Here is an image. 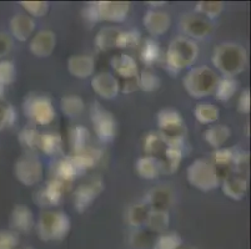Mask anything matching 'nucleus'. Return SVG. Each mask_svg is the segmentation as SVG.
I'll list each match as a JSON object with an SVG mask.
<instances>
[{
  "instance_id": "obj_1",
  "label": "nucleus",
  "mask_w": 251,
  "mask_h": 249,
  "mask_svg": "<svg viewBox=\"0 0 251 249\" xmlns=\"http://www.w3.org/2000/svg\"><path fill=\"white\" fill-rule=\"evenodd\" d=\"M213 64L224 77H235L245 70L246 50L236 43H223L214 50Z\"/></svg>"
},
{
  "instance_id": "obj_2",
  "label": "nucleus",
  "mask_w": 251,
  "mask_h": 249,
  "mask_svg": "<svg viewBox=\"0 0 251 249\" xmlns=\"http://www.w3.org/2000/svg\"><path fill=\"white\" fill-rule=\"evenodd\" d=\"M199 54L196 43L186 36H177L170 41L166 51V66L173 74L182 71L195 63Z\"/></svg>"
},
{
  "instance_id": "obj_3",
  "label": "nucleus",
  "mask_w": 251,
  "mask_h": 249,
  "mask_svg": "<svg viewBox=\"0 0 251 249\" xmlns=\"http://www.w3.org/2000/svg\"><path fill=\"white\" fill-rule=\"evenodd\" d=\"M156 121L166 147L182 148L186 127L181 113L175 109H163L157 113Z\"/></svg>"
},
{
  "instance_id": "obj_4",
  "label": "nucleus",
  "mask_w": 251,
  "mask_h": 249,
  "mask_svg": "<svg viewBox=\"0 0 251 249\" xmlns=\"http://www.w3.org/2000/svg\"><path fill=\"white\" fill-rule=\"evenodd\" d=\"M219 76L209 66H198L191 68L182 80V85L193 99H204L214 95L218 86Z\"/></svg>"
},
{
  "instance_id": "obj_5",
  "label": "nucleus",
  "mask_w": 251,
  "mask_h": 249,
  "mask_svg": "<svg viewBox=\"0 0 251 249\" xmlns=\"http://www.w3.org/2000/svg\"><path fill=\"white\" fill-rule=\"evenodd\" d=\"M72 228L70 218L64 212L44 211L36 222V233L43 242L63 241Z\"/></svg>"
},
{
  "instance_id": "obj_6",
  "label": "nucleus",
  "mask_w": 251,
  "mask_h": 249,
  "mask_svg": "<svg viewBox=\"0 0 251 249\" xmlns=\"http://www.w3.org/2000/svg\"><path fill=\"white\" fill-rule=\"evenodd\" d=\"M186 178L194 188L202 192L213 191L220 183V173L206 159H195L188 167Z\"/></svg>"
},
{
  "instance_id": "obj_7",
  "label": "nucleus",
  "mask_w": 251,
  "mask_h": 249,
  "mask_svg": "<svg viewBox=\"0 0 251 249\" xmlns=\"http://www.w3.org/2000/svg\"><path fill=\"white\" fill-rule=\"evenodd\" d=\"M23 113L35 125H49L55 120L56 111L51 100L44 95L30 93L23 101Z\"/></svg>"
},
{
  "instance_id": "obj_8",
  "label": "nucleus",
  "mask_w": 251,
  "mask_h": 249,
  "mask_svg": "<svg viewBox=\"0 0 251 249\" xmlns=\"http://www.w3.org/2000/svg\"><path fill=\"white\" fill-rule=\"evenodd\" d=\"M89 113H90V121L98 138L101 142H111L115 138L116 131H118V123L113 113L98 101L91 104Z\"/></svg>"
},
{
  "instance_id": "obj_9",
  "label": "nucleus",
  "mask_w": 251,
  "mask_h": 249,
  "mask_svg": "<svg viewBox=\"0 0 251 249\" xmlns=\"http://www.w3.org/2000/svg\"><path fill=\"white\" fill-rule=\"evenodd\" d=\"M44 168L42 161L31 154H24L17 159L14 166V175L18 181L26 187L35 186L42 181Z\"/></svg>"
},
{
  "instance_id": "obj_10",
  "label": "nucleus",
  "mask_w": 251,
  "mask_h": 249,
  "mask_svg": "<svg viewBox=\"0 0 251 249\" xmlns=\"http://www.w3.org/2000/svg\"><path fill=\"white\" fill-rule=\"evenodd\" d=\"M105 188L101 177H93L89 182L81 183L73 193V203L77 212L84 213L93 205Z\"/></svg>"
},
{
  "instance_id": "obj_11",
  "label": "nucleus",
  "mask_w": 251,
  "mask_h": 249,
  "mask_svg": "<svg viewBox=\"0 0 251 249\" xmlns=\"http://www.w3.org/2000/svg\"><path fill=\"white\" fill-rule=\"evenodd\" d=\"M180 29L188 39H205L213 33V24L198 13L185 14L180 20Z\"/></svg>"
},
{
  "instance_id": "obj_12",
  "label": "nucleus",
  "mask_w": 251,
  "mask_h": 249,
  "mask_svg": "<svg viewBox=\"0 0 251 249\" xmlns=\"http://www.w3.org/2000/svg\"><path fill=\"white\" fill-rule=\"evenodd\" d=\"M65 182L60 181L59 178L54 177L42 189H39L34 195V202L39 207L47 208V207H55L61 202L64 193L67 191Z\"/></svg>"
},
{
  "instance_id": "obj_13",
  "label": "nucleus",
  "mask_w": 251,
  "mask_h": 249,
  "mask_svg": "<svg viewBox=\"0 0 251 249\" xmlns=\"http://www.w3.org/2000/svg\"><path fill=\"white\" fill-rule=\"evenodd\" d=\"M99 22L122 23L129 15L130 3L126 1H94Z\"/></svg>"
},
{
  "instance_id": "obj_14",
  "label": "nucleus",
  "mask_w": 251,
  "mask_h": 249,
  "mask_svg": "<svg viewBox=\"0 0 251 249\" xmlns=\"http://www.w3.org/2000/svg\"><path fill=\"white\" fill-rule=\"evenodd\" d=\"M91 89L101 99L113 100L120 92V82L109 72H100L91 79Z\"/></svg>"
},
{
  "instance_id": "obj_15",
  "label": "nucleus",
  "mask_w": 251,
  "mask_h": 249,
  "mask_svg": "<svg viewBox=\"0 0 251 249\" xmlns=\"http://www.w3.org/2000/svg\"><path fill=\"white\" fill-rule=\"evenodd\" d=\"M56 46V35L51 30H40L31 38L29 50L35 58H48Z\"/></svg>"
},
{
  "instance_id": "obj_16",
  "label": "nucleus",
  "mask_w": 251,
  "mask_h": 249,
  "mask_svg": "<svg viewBox=\"0 0 251 249\" xmlns=\"http://www.w3.org/2000/svg\"><path fill=\"white\" fill-rule=\"evenodd\" d=\"M174 202V192L166 186H157L145 196V204L152 211H168Z\"/></svg>"
},
{
  "instance_id": "obj_17",
  "label": "nucleus",
  "mask_w": 251,
  "mask_h": 249,
  "mask_svg": "<svg viewBox=\"0 0 251 249\" xmlns=\"http://www.w3.org/2000/svg\"><path fill=\"white\" fill-rule=\"evenodd\" d=\"M143 25L152 36L164 35L171 26V18L165 11L149 10L143 18Z\"/></svg>"
},
{
  "instance_id": "obj_18",
  "label": "nucleus",
  "mask_w": 251,
  "mask_h": 249,
  "mask_svg": "<svg viewBox=\"0 0 251 249\" xmlns=\"http://www.w3.org/2000/svg\"><path fill=\"white\" fill-rule=\"evenodd\" d=\"M35 226V221H34V214L29 207L24 204H17L13 208L10 214V227L11 230H14L15 233H26L30 232Z\"/></svg>"
},
{
  "instance_id": "obj_19",
  "label": "nucleus",
  "mask_w": 251,
  "mask_h": 249,
  "mask_svg": "<svg viewBox=\"0 0 251 249\" xmlns=\"http://www.w3.org/2000/svg\"><path fill=\"white\" fill-rule=\"evenodd\" d=\"M68 71L76 79H88L94 74L95 60L89 55H73L68 59Z\"/></svg>"
},
{
  "instance_id": "obj_20",
  "label": "nucleus",
  "mask_w": 251,
  "mask_h": 249,
  "mask_svg": "<svg viewBox=\"0 0 251 249\" xmlns=\"http://www.w3.org/2000/svg\"><path fill=\"white\" fill-rule=\"evenodd\" d=\"M11 35L19 41H26L33 36L35 22L28 14H15L10 19Z\"/></svg>"
},
{
  "instance_id": "obj_21",
  "label": "nucleus",
  "mask_w": 251,
  "mask_h": 249,
  "mask_svg": "<svg viewBox=\"0 0 251 249\" xmlns=\"http://www.w3.org/2000/svg\"><path fill=\"white\" fill-rule=\"evenodd\" d=\"M221 189L226 197L234 201H240L246 196L248 181L243 176L227 175L225 176L223 183H221Z\"/></svg>"
},
{
  "instance_id": "obj_22",
  "label": "nucleus",
  "mask_w": 251,
  "mask_h": 249,
  "mask_svg": "<svg viewBox=\"0 0 251 249\" xmlns=\"http://www.w3.org/2000/svg\"><path fill=\"white\" fill-rule=\"evenodd\" d=\"M111 68L123 80L134 79L139 75L138 63L133 56L126 54L115 55L111 58Z\"/></svg>"
},
{
  "instance_id": "obj_23",
  "label": "nucleus",
  "mask_w": 251,
  "mask_h": 249,
  "mask_svg": "<svg viewBox=\"0 0 251 249\" xmlns=\"http://www.w3.org/2000/svg\"><path fill=\"white\" fill-rule=\"evenodd\" d=\"M135 170L139 177L145 180H154L161 173L160 159L154 156H143L136 161Z\"/></svg>"
},
{
  "instance_id": "obj_24",
  "label": "nucleus",
  "mask_w": 251,
  "mask_h": 249,
  "mask_svg": "<svg viewBox=\"0 0 251 249\" xmlns=\"http://www.w3.org/2000/svg\"><path fill=\"white\" fill-rule=\"evenodd\" d=\"M68 140L72 148V154H79L89 147L90 132L85 126H81V125L73 126L68 131Z\"/></svg>"
},
{
  "instance_id": "obj_25",
  "label": "nucleus",
  "mask_w": 251,
  "mask_h": 249,
  "mask_svg": "<svg viewBox=\"0 0 251 249\" xmlns=\"http://www.w3.org/2000/svg\"><path fill=\"white\" fill-rule=\"evenodd\" d=\"M231 129L226 125H214L205 131V141L214 148H221V146L229 141L231 137Z\"/></svg>"
},
{
  "instance_id": "obj_26",
  "label": "nucleus",
  "mask_w": 251,
  "mask_h": 249,
  "mask_svg": "<svg viewBox=\"0 0 251 249\" xmlns=\"http://www.w3.org/2000/svg\"><path fill=\"white\" fill-rule=\"evenodd\" d=\"M164 157L160 159L161 163V172L173 175L179 170L180 164H181L182 158H184V152L182 148L176 147H166L164 150Z\"/></svg>"
},
{
  "instance_id": "obj_27",
  "label": "nucleus",
  "mask_w": 251,
  "mask_h": 249,
  "mask_svg": "<svg viewBox=\"0 0 251 249\" xmlns=\"http://www.w3.org/2000/svg\"><path fill=\"white\" fill-rule=\"evenodd\" d=\"M120 30L114 26L102 27L98 31L95 36V46L100 51H110L116 47V39H118Z\"/></svg>"
},
{
  "instance_id": "obj_28",
  "label": "nucleus",
  "mask_w": 251,
  "mask_h": 249,
  "mask_svg": "<svg viewBox=\"0 0 251 249\" xmlns=\"http://www.w3.org/2000/svg\"><path fill=\"white\" fill-rule=\"evenodd\" d=\"M39 148L49 156L60 154L61 148H63V138H61L60 134L55 131H49L40 135Z\"/></svg>"
},
{
  "instance_id": "obj_29",
  "label": "nucleus",
  "mask_w": 251,
  "mask_h": 249,
  "mask_svg": "<svg viewBox=\"0 0 251 249\" xmlns=\"http://www.w3.org/2000/svg\"><path fill=\"white\" fill-rule=\"evenodd\" d=\"M170 225V216H169L168 211H152L150 209L149 214H148L147 226L148 229L151 233H165V230L169 228Z\"/></svg>"
},
{
  "instance_id": "obj_30",
  "label": "nucleus",
  "mask_w": 251,
  "mask_h": 249,
  "mask_svg": "<svg viewBox=\"0 0 251 249\" xmlns=\"http://www.w3.org/2000/svg\"><path fill=\"white\" fill-rule=\"evenodd\" d=\"M85 109V102L77 95H67L60 100V110L69 118L80 116Z\"/></svg>"
},
{
  "instance_id": "obj_31",
  "label": "nucleus",
  "mask_w": 251,
  "mask_h": 249,
  "mask_svg": "<svg viewBox=\"0 0 251 249\" xmlns=\"http://www.w3.org/2000/svg\"><path fill=\"white\" fill-rule=\"evenodd\" d=\"M237 89H239V82L235 77H223V79H219L214 95L218 101L227 102L234 97Z\"/></svg>"
},
{
  "instance_id": "obj_32",
  "label": "nucleus",
  "mask_w": 251,
  "mask_h": 249,
  "mask_svg": "<svg viewBox=\"0 0 251 249\" xmlns=\"http://www.w3.org/2000/svg\"><path fill=\"white\" fill-rule=\"evenodd\" d=\"M194 116L196 121H199L202 125H210L219 120L220 111L215 105L210 102H200L194 109Z\"/></svg>"
},
{
  "instance_id": "obj_33",
  "label": "nucleus",
  "mask_w": 251,
  "mask_h": 249,
  "mask_svg": "<svg viewBox=\"0 0 251 249\" xmlns=\"http://www.w3.org/2000/svg\"><path fill=\"white\" fill-rule=\"evenodd\" d=\"M144 152L147 154V156H154L156 157L157 155L164 152L166 148L165 142H164L163 137H161L159 131H150L145 135L143 141Z\"/></svg>"
},
{
  "instance_id": "obj_34",
  "label": "nucleus",
  "mask_w": 251,
  "mask_h": 249,
  "mask_svg": "<svg viewBox=\"0 0 251 249\" xmlns=\"http://www.w3.org/2000/svg\"><path fill=\"white\" fill-rule=\"evenodd\" d=\"M149 211H150L149 207H148L144 202L135 203V204L130 205L126 213L127 225L136 228V229H139L141 226H144L145 225V222H147Z\"/></svg>"
},
{
  "instance_id": "obj_35",
  "label": "nucleus",
  "mask_w": 251,
  "mask_h": 249,
  "mask_svg": "<svg viewBox=\"0 0 251 249\" xmlns=\"http://www.w3.org/2000/svg\"><path fill=\"white\" fill-rule=\"evenodd\" d=\"M160 45L154 39H147L140 46V60L147 66L154 65L160 59Z\"/></svg>"
},
{
  "instance_id": "obj_36",
  "label": "nucleus",
  "mask_w": 251,
  "mask_h": 249,
  "mask_svg": "<svg viewBox=\"0 0 251 249\" xmlns=\"http://www.w3.org/2000/svg\"><path fill=\"white\" fill-rule=\"evenodd\" d=\"M40 135L42 134L36 130L35 126H25L20 130L18 135V141L22 147L26 148L28 151H33L39 148Z\"/></svg>"
},
{
  "instance_id": "obj_37",
  "label": "nucleus",
  "mask_w": 251,
  "mask_h": 249,
  "mask_svg": "<svg viewBox=\"0 0 251 249\" xmlns=\"http://www.w3.org/2000/svg\"><path fill=\"white\" fill-rule=\"evenodd\" d=\"M77 176H80V173L76 170L74 163L70 161L69 157L67 156L58 162V164H56V178H59L60 181L70 183Z\"/></svg>"
},
{
  "instance_id": "obj_38",
  "label": "nucleus",
  "mask_w": 251,
  "mask_h": 249,
  "mask_svg": "<svg viewBox=\"0 0 251 249\" xmlns=\"http://www.w3.org/2000/svg\"><path fill=\"white\" fill-rule=\"evenodd\" d=\"M220 173L221 171L232 170V148H218L213 154V162Z\"/></svg>"
},
{
  "instance_id": "obj_39",
  "label": "nucleus",
  "mask_w": 251,
  "mask_h": 249,
  "mask_svg": "<svg viewBox=\"0 0 251 249\" xmlns=\"http://www.w3.org/2000/svg\"><path fill=\"white\" fill-rule=\"evenodd\" d=\"M182 246L181 237L175 232L161 233L154 241V249H179Z\"/></svg>"
},
{
  "instance_id": "obj_40",
  "label": "nucleus",
  "mask_w": 251,
  "mask_h": 249,
  "mask_svg": "<svg viewBox=\"0 0 251 249\" xmlns=\"http://www.w3.org/2000/svg\"><path fill=\"white\" fill-rule=\"evenodd\" d=\"M138 81H139V89H141L145 92H152L156 91L157 89L160 88L161 80L159 79L156 74L151 71V70H143L140 75H138Z\"/></svg>"
},
{
  "instance_id": "obj_41",
  "label": "nucleus",
  "mask_w": 251,
  "mask_h": 249,
  "mask_svg": "<svg viewBox=\"0 0 251 249\" xmlns=\"http://www.w3.org/2000/svg\"><path fill=\"white\" fill-rule=\"evenodd\" d=\"M141 34L138 30L120 31L116 39L118 49H136L140 46Z\"/></svg>"
},
{
  "instance_id": "obj_42",
  "label": "nucleus",
  "mask_w": 251,
  "mask_h": 249,
  "mask_svg": "<svg viewBox=\"0 0 251 249\" xmlns=\"http://www.w3.org/2000/svg\"><path fill=\"white\" fill-rule=\"evenodd\" d=\"M224 10V3L221 1H200L196 4L195 11L206 19H214L219 17Z\"/></svg>"
},
{
  "instance_id": "obj_43",
  "label": "nucleus",
  "mask_w": 251,
  "mask_h": 249,
  "mask_svg": "<svg viewBox=\"0 0 251 249\" xmlns=\"http://www.w3.org/2000/svg\"><path fill=\"white\" fill-rule=\"evenodd\" d=\"M17 76V68L13 61L0 60V85L6 86L13 84Z\"/></svg>"
},
{
  "instance_id": "obj_44",
  "label": "nucleus",
  "mask_w": 251,
  "mask_h": 249,
  "mask_svg": "<svg viewBox=\"0 0 251 249\" xmlns=\"http://www.w3.org/2000/svg\"><path fill=\"white\" fill-rule=\"evenodd\" d=\"M20 5L23 9L26 10V13L30 14L31 17L42 18L49 11V3L47 1H22Z\"/></svg>"
},
{
  "instance_id": "obj_45",
  "label": "nucleus",
  "mask_w": 251,
  "mask_h": 249,
  "mask_svg": "<svg viewBox=\"0 0 251 249\" xmlns=\"http://www.w3.org/2000/svg\"><path fill=\"white\" fill-rule=\"evenodd\" d=\"M249 167V154L240 148H232V170L245 172Z\"/></svg>"
},
{
  "instance_id": "obj_46",
  "label": "nucleus",
  "mask_w": 251,
  "mask_h": 249,
  "mask_svg": "<svg viewBox=\"0 0 251 249\" xmlns=\"http://www.w3.org/2000/svg\"><path fill=\"white\" fill-rule=\"evenodd\" d=\"M17 121V111L11 105L5 106L0 104V131L5 127L13 126Z\"/></svg>"
},
{
  "instance_id": "obj_47",
  "label": "nucleus",
  "mask_w": 251,
  "mask_h": 249,
  "mask_svg": "<svg viewBox=\"0 0 251 249\" xmlns=\"http://www.w3.org/2000/svg\"><path fill=\"white\" fill-rule=\"evenodd\" d=\"M20 246L19 234L14 230L0 229V249H15Z\"/></svg>"
},
{
  "instance_id": "obj_48",
  "label": "nucleus",
  "mask_w": 251,
  "mask_h": 249,
  "mask_svg": "<svg viewBox=\"0 0 251 249\" xmlns=\"http://www.w3.org/2000/svg\"><path fill=\"white\" fill-rule=\"evenodd\" d=\"M130 243L138 249H148L154 244V241H152L151 236H149V233L136 229L130 237Z\"/></svg>"
},
{
  "instance_id": "obj_49",
  "label": "nucleus",
  "mask_w": 251,
  "mask_h": 249,
  "mask_svg": "<svg viewBox=\"0 0 251 249\" xmlns=\"http://www.w3.org/2000/svg\"><path fill=\"white\" fill-rule=\"evenodd\" d=\"M237 110L244 115L250 113V90L249 89H245L240 93V97L237 100Z\"/></svg>"
},
{
  "instance_id": "obj_50",
  "label": "nucleus",
  "mask_w": 251,
  "mask_h": 249,
  "mask_svg": "<svg viewBox=\"0 0 251 249\" xmlns=\"http://www.w3.org/2000/svg\"><path fill=\"white\" fill-rule=\"evenodd\" d=\"M13 49V40L5 33H0V59L5 58Z\"/></svg>"
},
{
  "instance_id": "obj_51",
  "label": "nucleus",
  "mask_w": 251,
  "mask_h": 249,
  "mask_svg": "<svg viewBox=\"0 0 251 249\" xmlns=\"http://www.w3.org/2000/svg\"><path fill=\"white\" fill-rule=\"evenodd\" d=\"M136 90H139V81L138 76L134 77V79H127L123 81V84H120V91L123 93H133Z\"/></svg>"
},
{
  "instance_id": "obj_52",
  "label": "nucleus",
  "mask_w": 251,
  "mask_h": 249,
  "mask_svg": "<svg viewBox=\"0 0 251 249\" xmlns=\"http://www.w3.org/2000/svg\"><path fill=\"white\" fill-rule=\"evenodd\" d=\"M148 5H150V6H155V8H156V6H163V5H165V3H152V1H150V3H148Z\"/></svg>"
},
{
  "instance_id": "obj_53",
  "label": "nucleus",
  "mask_w": 251,
  "mask_h": 249,
  "mask_svg": "<svg viewBox=\"0 0 251 249\" xmlns=\"http://www.w3.org/2000/svg\"><path fill=\"white\" fill-rule=\"evenodd\" d=\"M4 92H5V86L0 85V100L4 97Z\"/></svg>"
},
{
  "instance_id": "obj_54",
  "label": "nucleus",
  "mask_w": 251,
  "mask_h": 249,
  "mask_svg": "<svg viewBox=\"0 0 251 249\" xmlns=\"http://www.w3.org/2000/svg\"><path fill=\"white\" fill-rule=\"evenodd\" d=\"M15 249H34L33 247H26V246H18Z\"/></svg>"
},
{
  "instance_id": "obj_55",
  "label": "nucleus",
  "mask_w": 251,
  "mask_h": 249,
  "mask_svg": "<svg viewBox=\"0 0 251 249\" xmlns=\"http://www.w3.org/2000/svg\"><path fill=\"white\" fill-rule=\"evenodd\" d=\"M179 249H193V248H190V247H180V248Z\"/></svg>"
}]
</instances>
